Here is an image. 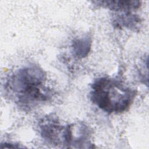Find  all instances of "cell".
<instances>
[{
	"label": "cell",
	"mask_w": 149,
	"mask_h": 149,
	"mask_svg": "<svg viewBox=\"0 0 149 149\" xmlns=\"http://www.w3.org/2000/svg\"><path fill=\"white\" fill-rule=\"evenodd\" d=\"M45 81L46 76L41 69L26 67L11 76L6 88L19 106L29 109L50 98L51 90L45 86Z\"/></svg>",
	"instance_id": "cell-1"
},
{
	"label": "cell",
	"mask_w": 149,
	"mask_h": 149,
	"mask_svg": "<svg viewBox=\"0 0 149 149\" xmlns=\"http://www.w3.org/2000/svg\"><path fill=\"white\" fill-rule=\"evenodd\" d=\"M135 94L134 90L121 81L104 77L93 83L90 97L92 102L104 111L121 113L129 108Z\"/></svg>",
	"instance_id": "cell-2"
},
{
	"label": "cell",
	"mask_w": 149,
	"mask_h": 149,
	"mask_svg": "<svg viewBox=\"0 0 149 149\" xmlns=\"http://www.w3.org/2000/svg\"><path fill=\"white\" fill-rule=\"evenodd\" d=\"M41 136L54 145L65 146L66 126H62L54 116H46L39 124Z\"/></svg>",
	"instance_id": "cell-3"
},
{
	"label": "cell",
	"mask_w": 149,
	"mask_h": 149,
	"mask_svg": "<svg viewBox=\"0 0 149 149\" xmlns=\"http://www.w3.org/2000/svg\"><path fill=\"white\" fill-rule=\"evenodd\" d=\"M94 2L116 12H131L140 6V2L136 1H101Z\"/></svg>",
	"instance_id": "cell-4"
},
{
	"label": "cell",
	"mask_w": 149,
	"mask_h": 149,
	"mask_svg": "<svg viewBox=\"0 0 149 149\" xmlns=\"http://www.w3.org/2000/svg\"><path fill=\"white\" fill-rule=\"evenodd\" d=\"M91 40L89 37H82L74 40L72 44L73 55L77 58L86 57L90 51Z\"/></svg>",
	"instance_id": "cell-5"
}]
</instances>
